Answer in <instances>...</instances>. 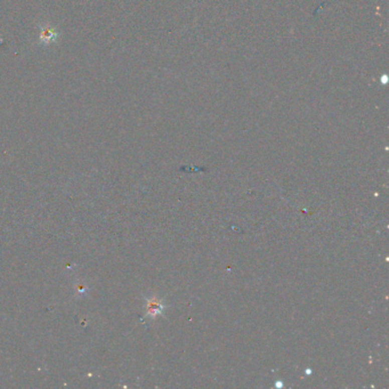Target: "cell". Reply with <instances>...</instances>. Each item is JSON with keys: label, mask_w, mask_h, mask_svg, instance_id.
I'll return each mask as SVG.
<instances>
[{"label": "cell", "mask_w": 389, "mask_h": 389, "mask_svg": "<svg viewBox=\"0 0 389 389\" xmlns=\"http://www.w3.org/2000/svg\"><path fill=\"white\" fill-rule=\"evenodd\" d=\"M39 37H38V45L47 47L49 45L56 44L60 39V32L57 29L48 22L41 23L38 25Z\"/></svg>", "instance_id": "obj_1"}, {"label": "cell", "mask_w": 389, "mask_h": 389, "mask_svg": "<svg viewBox=\"0 0 389 389\" xmlns=\"http://www.w3.org/2000/svg\"><path fill=\"white\" fill-rule=\"evenodd\" d=\"M165 309V306L161 304V301L157 298H151L148 301V317H156L159 314H162V311Z\"/></svg>", "instance_id": "obj_2"}]
</instances>
